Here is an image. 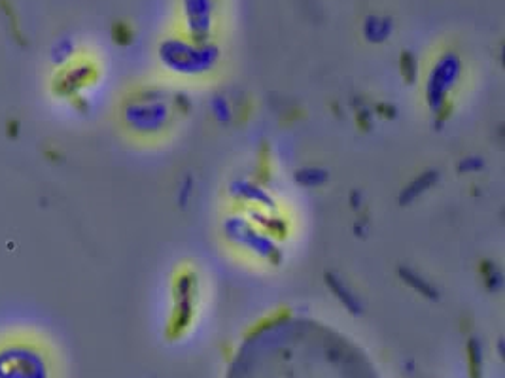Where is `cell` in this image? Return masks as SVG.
Instances as JSON below:
<instances>
[{"mask_svg":"<svg viewBox=\"0 0 505 378\" xmlns=\"http://www.w3.org/2000/svg\"><path fill=\"white\" fill-rule=\"evenodd\" d=\"M326 377H328V375H324V378H326ZM301 378H303V373H301ZM309 378H313V375H311V377H309ZM316 378H322V377H320V373H318V375H316ZM333 378H337V377H333ZM339 378H343V377H339Z\"/></svg>","mask_w":505,"mask_h":378,"instance_id":"cell-1","label":"cell"}]
</instances>
